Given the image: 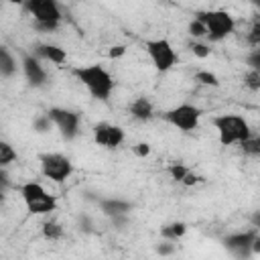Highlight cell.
Instances as JSON below:
<instances>
[{"instance_id": "obj_32", "label": "cell", "mask_w": 260, "mask_h": 260, "mask_svg": "<svg viewBox=\"0 0 260 260\" xmlns=\"http://www.w3.org/2000/svg\"><path fill=\"white\" fill-rule=\"evenodd\" d=\"M197 181H199V177H195L193 173H187V175H185V179H183V183H185V185H195Z\"/></svg>"}, {"instance_id": "obj_13", "label": "cell", "mask_w": 260, "mask_h": 260, "mask_svg": "<svg viewBox=\"0 0 260 260\" xmlns=\"http://www.w3.org/2000/svg\"><path fill=\"white\" fill-rule=\"evenodd\" d=\"M37 55H41V57H45V59H49V61H53L57 65L65 63V51L61 47H57V45H39L37 47Z\"/></svg>"}, {"instance_id": "obj_9", "label": "cell", "mask_w": 260, "mask_h": 260, "mask_svg": "<svg viewBox=\"0 0 260 260\" xmlns=\"http://www.w3.org/2000/svg\"><path fill=\"white\" fill-rule=\"evenodd\" d=\"M93 140L106 148H116L122 144L124 140V130L120 126L108 124V122H100L93 128Z\"/></svg>"}, {"instance_id": "obj_26", "label": "cell", "mask_w": 260, "mask_h": 260, "mask_svg": "<svg viewBox=\"0 0 260 260\" xmlns=\"http://www.w3.org/2000/svg\"><path fill=\"white\" fill-rule=\"evenodd\" d=\"M49 126H51V120H49V116H41V118H37V120H35V128H37L39 132H45V130H49Z\"/></svg>"}, {"instance_id": "obj_11", "label": "cell", "mask_w": 260, "mask_h": 260, "mask_svg": "<svg viewBox=\"0 0 260 260\" xmlns=\"http://www.w3.org/2000/svg\"><path fill=\"white\" fill-rule=\"evenodd\" d=\"M256 230H250V232H242V234H232L223 240L225 248H230L234 254H238L240 258H246L250 254V244L254 242L256 238Z\"/></svg>"}, {"instance_id": "obj_15", "label": "cell", "mask_w": 260, "mask_h": 260, "mask_svg": "<svg viewBox=\"0 0 260 260\" xmlns=\"http://www.w3.org/2000/svg\"><path fill=\"white\" fill-rule=\"evenodd\" d=\"M102 205V211L106 213V215H122V213H126V211H130V203H126V201H118V199H108V201H102L100 203Z\"/></svg>"}, {"instance_id": "obj_30", "label": "cell", "mask_w": 260, "mask_h": 260, "mask_svg": "<svg viewBox=\"0 0 260 260\" xmlns=\"http://www.w3.org/2000/svg\"><path fill=\"white\" fill-rule=\"evenodd\" d=\"M134 152H136L138 156H146V154L150 152V146H148L146 142H140V144H136V146H134Z\"/></svg>"}, {"instance_id": "obj_2", "label": "cell", "mask_w": 260, "mask_h": 260, "mask_svg": "<svg viewBox=\"0 0 260 260\" xmlns=\"http://www.w3.org/2000/svg\"><path fill=\"white\" fill-rule=\"evenodd\" d=\"M213 126L219 134V142L223 146H230L234 142H244L250 138V126L244 118L234 116V114H223L213 118Z\"/></svg>"}, {"instance_id": "obj_19", "label": "cell", "mask_w": 260, "mask_h": 260, "mask_svg": "<svg viewBox=\"0 0 260 260\" xmlns=\"http://www.w3.org/2000/svg\"><path fill=\"white\" fill-rule=\"evenodd\" d=\"M14 158H16L14 148H12L8 142L0 140V165H8V162H12Z\"/></svg>"}, {"instance_id": "obj_8", "label": "cell", "mask_w": 260, "mask_h": 260, "mask_svg": "<svg viewBox=\"0 0 260 260\" xmlns=\"http://www.w3.org/2000/svg\"><path fill=\"white\" fill-rule=\"evenodd\" d=\"M41 169H43L45 177L61 183V181H65L71 175L73 165H71V160L67 156L51 152V154H41Z\"/></svg>"}, {"instance_id": "obj_21", "label": "cell", "mask_w": 260, "mask_h": 260, "mask_svg": "<svg viewBox=\"0 0 260 260\" xmlns=\"http://www.w3.org/2000/svg\"><path fill=\"white\" fill-rule=\"evenodd\" d=\"M187 173H189V171H187L183 165H179V162H175V165H171V167H169V175H171L175 181H183Z\"/></svg>"}, {"instance_id": "obj_3", "label": "cell", "mask_w": 260, "mask_h": 260, "mask_svg": "<svg viewBox=\"0 0 260 260\" xmlns=\"http://www.w3.org/2000/svg\"><path fill=\"white\" fill-rule=\"evenodd\" d=\"M24 8L35 16V26L39 30H55L61 20V10L53 0H30Z\"/></svg>"}, {"instance_id": "obj_20", "label": "cell", "mask_w": 260, "mask_h": 260, "mask_svg": "<svg viewBox=\"0 0 260 260\" xmlns=\"http://www.w3.org/2000/svg\"><path fill=\"white\" fill-rule=\"evenodd\" d=\"M195 79H197V81H201L203 85H213V87H217V85H219L217 77H215L213 73H209V71H199V73L195 75Z\"/></svg>"}, {"instance_id": "obj_6", "label": "cell", "mask_w": 260, "mask_h": 260, "mask_svg": "<svg viewBox=\"0 0 260 260\" xmlns=\"http://www.w3.org/2000/svg\"><path fill=\"white\" fill-rule=\"evenodd\" d=\"M146 53L150 55V59L158 71H169L177 63V53L167 39L146 41Z\"/></svg>"}, {"instance_id": "obj_27", "label": "cell", "mask_w": 260, "mask_h": 260, "mask_svg": "<svg viewBox=\"0 0 260 260\" xmlns=\"http://www.w3.org/2000/svg\"><path fill=\"white\" fill-rule=\"evenodd\" d=\"M248 65L252 67V71H258V67H260V51H254L248 57Z\"/></svg>"}, {"instance_id": "obj_23", "label": "cell", "mask_w": 260, "mask_h": 260, "mask_svg": "<svg viewBox=\"0 0 260 260\" xmlns=\"http://www.w3.org/2000/svg\"><path fill=\"white\" fill-rule=\"evenodd\" d=\"M189 35H191V37H205L207 30H205V26H203L199 20H193V22L189 24Z\"/></svg>"}, {"instance_id": "obj_10", "label": "cell", "mask_w": 260, "mask_h": 260, "mask_svg": "<svg viewBox=\"0 0 260 260\" xmlns=\"http://www.w3.org/2000/svg\"><path fill=\"white\" fill-rule=\"evenodd\" d=\"M47 116H49L51 122H55L59 126L61 134L65 138H73L77 134V122H79L77 114H73L69 110H63V108H51Z\"/></svg>"}, {"instance_id": "obj_7", "label": "cell", "mask_w": 260, "mask_h": 260, "mask_svg": "<svg viewBox=\"0 0 260 260\" xmlns=\"http://www.w3.org/2000/svg\"><path fill=\"white\" fill-rule=\"evenodd\" d=\"M199 118H201V110L195 106H189V104H181V106L165 112V120L185 132L195 130L199 124Z\"/></svg>"}, {"instance_id": "obj_4", "label": "cell", "mask_w": 260, "mask_h": 260, "mask_svg": "<svg viewBox=\"0 0 260 260\" xmlns=\"http://www.w3.org/2000/svg\"><path fill=\"white\" fill-rule=\"evenodd\" d=\"M205 30L207 37L211 41H221L223 37H228L234 30V18L230 12L225 10H207V12H197V18Z\"/></svg>"}, {"instance_id": "obj_34", "label": "cell", "mask_w": 260, "mask_h": 260, "mask_svg": "<svg viewBox=\"0 0 260 260\" xmlns=\"http://www.w3.org/2000/svg\"><path fill=\"white\" fill-rule=\"evenodd\" d=\"M2 199H4V191L0 189V201H2Z\"/></svg>"}, {"instance_id": "obj_5", "label": "cell", "mask_w": 260, "mask_h": 260, "mask_svg": "<svg viewBox=\"0 0 260 260\" xmlns=\"http://www.w3.org/2000/svg\"><path fill=\"white\" fill-rule=\"evenodd\" d=\"M20 193H22V199H24L26 209L30 213L43 215V213H49V211H53L57 207V199L53 195H49L39 183H26V185H22Z\"/></svg>"}, {"instance_id": "obj_16", "label": "cell", "mask_w": 260, "mask_h": 260, "mask_svg": "<svg viewBox=\"0 0 260 260\" xmlns=\"http://www.w3.org/2000/svg\"><path fill=\"white\" fill-rule=\"evenodd\" d=\"M16 71V63L12 59V55L6 51V47H0V75L2 77H10Z\"/></svg>"}, {"instance_id": "obj_28", "label": "cell", "mask_w": 260, "mask_h": 260, "mask_svg": "<svg viewBox=\"0 0 260 260\" xmlns=\"http://www.w3.org/2000/svg\"><path fill=\"white\" fill-rule=\"evenodd\" d=\"M250 43L256 47L258 43H260V24L256 22L254 26H252V30H250Z\"/></svg>"}, {"instance_id": "obj_31", "label": "cell", "mask_w": 260, "mask_h": 260, "mask_svg": "<svg viewBox=\"0 0 260 260\" xmlns=\"http://www.w3.org/2000/svg\"><path fill=\"white\" fill-rule=\"evenodd\" d=\"M126 53V47H122V45H116V47H112L110 51H108V55L114 59V57H122Z\"/></svg>"}, {"instance_id": "obj_12", "label": "cell", "mask_w": 260, "mask_h": 260, "mask_svg": "<svg viewBox=\"0 0 260 260\" xmlns=\"http://www.w3.org/2000/svg\"><path fill=\"white\" fill-rule=\"evenodd\" d=\"M22 69H24V75H26V79L30 81V85H43V83H45L47 75H45L43 67L39 65V61H37L35 57L24 55V57H22Z\"/></svg>"}, {"instance_id": "obj_18", "label": "cell", "mask_w": 260, "mask_h": 260, "mask_svg": "<svg viewBox=\"0 0 260 260\" xmlns=\"http://www.w3.org/2000/svg\"><path fill=\"white\" fill-rule=\"evenodd\" d=\"M43 236L49 238V240H59V238L63 236V230H61L59 223H55V221H47V223L43 225Z\"/></svg>"}, {"instance_id": "obj_25", "label": "cell", "mask_w": 260, "mask_h": 260, "mask_svg": "<svg viewBox=\"0 0 260 260\" xmlns=\"http://www.w3.org/2000/svg\"><path fill=\"white\" fill-rule=\"evenodd\" d=\"M191 51H193L197 57H201V59H205V57L209 55V49H207L205 45H201V43H193V45H191Z\"/></svg>"}, {"instance_id": "obj_22", "label": "cell", "mask_w": 260, "mask_h": 260, "mask_svg": "<svg viewBox=\"0 0 260 260\" xmlns=\"http://www.w3.org/2000/svg\"><path fill=\"white\" fill-rule=\"evenodd\" d=\"M242 148H244V152H248V154H258L260 152V142L254 138H248V140H244L242 142Z\"/></svg>"}, {"instance_id": "obj_33", "label": "cell", "mask_w": 260, "mask_h": 260, "mask_svg": "<svg viewBox=\"0 0 260 260\" xmlns=\"http://www.w3.org/2000/svg\"><path fill=\"white\" fill-rule=\"evenodd\" d=\"M6 185H8V177H6V173H4V171H0V189L4 191V189H6Z\"/></svg>"}, {"instance_id": "obj_14", "label": "cell", "mask_w": 260, "mask_h": 260, "mask_svg": "<svg viewBox=\"0 0 260 260\" xmlns=\"http://www.w3.org/2000/svg\"><path fill=\"white\" fill-rule=\"evenodd\" d=\"M130 112H132V116L138 118V120H150V118H152V104H150L146 98H138V100L132 102Z\"/></svg>"}, {"instance_id": "obj_17", "label": "cell", "mask_w": 260, "mask_h": 260, "mask_svg": "<svg viewBox=\"0 0 260 260\" xmlns=\"http://www.w3.org/2000/svg\"><path fill=\"white\" fill-rule=\"evenodd\" d=\"M185 232H187V225H185L183 221H177V223L167 225V228H162V230H160V234H162L165 238H169V240H175V238L183 236Z\"/></svg>"}, {"instance_id": "obj_24", "label": "cell", "mask_w": 260, "mask_h": 260, "mask_svg": "<svg viewBox=\"0 0 260 260\" xmlns=\"http://www.w3.org/2000/svg\"><path fill=\"white\" fill-rule=\"evenodd\" d=\"M246 83L250 89H258L260 87V73L258 71H250L248 77H246Z\"/></svg>"}, {"instance_id": "obj_1", "label": "cell", "mask_w": 260, "mask_h": 260, "mask_svg": "<svg viewBox=\"0 0 260 260\" xmlns=\"http://www.w3.org/2000/svg\"><path fill=\"white\" fill-rule=\"evenodd\" d=\"M73 75L89 89V93L95 98V100H102L106 102L112 93V87H114V81L110 77V73L100 67V65H87V67H77L73 69Z\"/></svg>"}, {"instance_id": "obj_29", "label": "cell", "mask_w": 260, "mask_h": 260, "mask_svg": "<svg viewBox=\"0 0 260 260\" xmlns=\"http://www.w3.org/2000/svg\"><path fill=\"white\" fill-rule=\"evenodd\" d=\"M156 252H158V254H162V256H167V254H173V252H175V246H173V244H169V242H165V244L156 246Z\"/></svg>"}]
</instances>
